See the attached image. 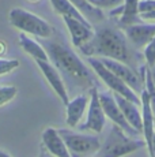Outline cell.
Here are the masks:
<instances>
[{"label": "cell", "mask_w": 155, "mask_h": 157, "mask_svg": "<svg viewBox=\"0 0 155 157\" xmlns=\"http://www.w3.org/2000/svg\"><path fill=\"white\" fill-rule=\"evenodd\" d=\"M41 43L48 57L55 64V68L64 75L68 83L80 90H90L91 87L97 86L91 71L67 45L53 40H41Z\"/></svg>", "instance_id": "6da1fadb"}, {"label": "cell", "mask_w": 155, "mask_h": 157, "mask_svg": "<svg viewBox=\"0 0 155 157\" xmlns=\"http://www.w3.org/2000/svg\"><path fill=\"white\" fill-rule=\"evenodd\" d=\"M79 49L87 57H106L125 64L131 60L127 37L118 28L109 25L98 28L94 32V37Z\"/></svg>", "instance_id": "7a4b0ae2"}, {"label": "cell", "mask_w": 155, "mask_h": 157, "mask_svg": "<svg viewBox=\"0 0 155 157\" xmlns=\"http://www.w3.org/2000/svg\"><path fill=\"white\" fill-rule=\"evenodd\" d=\"M147 147L144 140L132 138L117 126H113L109 135L97 152V157H123L139 149Z\"/></svg>", "instance_id": "3957f363"}, {"label": "cell", "mask_w": 155, "mask_h": 157, "mask_svg": "<svg viewBox=\"0 0 155 157\" xmlns=\"http://www.w3.org/2000/svg\"><path fill=\"white\" fill-rule=\"evenodd\" d=\"M10 23L14 28L22 30L25 33H30L40 38H49L53 34V28L44 21L42 18L29 13L23 8H14L10 13Z\"/></svg>", "instance_id": "277c9868"}, {"label": "cell", "mask_w": 155, "mask_h": 157, "mask_svg": "<svg viewBox=\"0 0 155 157\" xmlns=\"http://www.w3.org/2000/svg\"><path fill=\"white\" fill-rule=\"evenodd\" d=\"M64 141L71 157H83L86 155L97 153L101 147V142L97 135H87L74 132L71 130H57Z\"/></svg>", "instance_id": "5b68a950"}, {"label": "cell", "mask_w": 155, "mask_h": 157, "mask_svg": "<svg viewBox=\"0 0 155 157\" xmlns=\"http://www.w3.org/2000/svg\"><path fill=\"white\" fill-rule=\"evenodd\" d=\"M87 62L90 63V66L93 67L95 74L106 83V86H108L110 90H113V93L120 94L121 97L132 101L133 104L140 105V98L138 97V94H136L123 79H120V78L116 77L113 72H110L108 68L101 63V60L98 59V57H87Z\"/></svg>", "instance_id": "8992f818"}, {"label": "cell", "mask_w": 155, "mask_h": 157, "mask_svg": "<svg viewBox=\"0 0 155 157\" xmlns=\"http://www.w3.org/2000/svg\"><path fill=\"white\" fill-rule=\"evenodd\" d=\"M98 89L97 86L91 87L88 90V94H90V101L87 105V116H86V122L78 124V128L80 131H93L99 134L103 130L105 126V120L106 116L103 113V109L101 107L99 97H98Z\"/></svg>", "instance_id": "52a82bcc"}, {"label": "cell", "mask_w": 155, "mask_h": 157, "mask_svg": "<svg viewBox=\"0 0 155 157\" xmlns=\"http://www.w3.org/2000/svg\"><path fill=\"white\" fill-rule=\"evenodd\" d=\"M98 97H99L101 107H102L103 113H105L106 117H109L117 127H120L125 134H128L129 137L133 138V137H136V135H139V132L136 131L135 128L131 127L129 123L125 120L124 115H123V112H121L120 108H118L117 102H116L112 93H109V92L98 93Z\"/></svg>", "instance_id": "ba28073f"}, {"label": "cell", "mask_w": 155, "mask_h": 157, "mask_svg": "<svg viewBox=\"0 0 155 157\" xmlns=\"http://www.w3.org/2000/svg\"><path fill=\"white\" fill-rule=\"evenodd\" d=\"M99 60L110 72H113L116 77L123 79L135 93H142V90L144 89L143 87L144 82L142 81V78H140V75L138 72L135 70H132L128 64L117 62V60H113V59H106V57H101Z\"/></svg>", "instance_id": "9c48e42d"}, {"label": "cell", "mask_w": 155, "mask_h": 157, "mask_svg": "<svg viewBox=\"0 0 155 157\" xmlns=\"http://www.w3.org/2000/svg\"><path fill=\"white\" fill-rule=\"evenodd\" d=\"M123 33L136 48H144L155 36V23H135V25L124 26Z\"/></svg>", "instance_id": "30bf717a"}, {"label": "cell", "mask_w": 155, "mask_h": 157, "mask_svg": "<svg viewBox=\"0 0 155 157\" xmlns=\"http://www.w3.org/2000/svg\"><path fill=\"white\" fill-rule=\"evenodd\" d=\"M37 66L40 67L41 72L44 74V77L46 78L48 83L52 86V89L56 92V94L60 97V100L64 102L65 105L70 102V97H68V92L65 83L63 81L60 72L55 68V66H52L49 62H42V60H35Z\"/></svg>", "instance_id": "8fae6325"}, {"label": "cell", "mask_w": 155, "mask_h": 157, "mask_svg": "<svg viewBox=\"0 0 155 157\" xmlns=\"http://www.w3.org/2000/svg\"><path fill=\"white\" fill-rule=\"evenodd\" d=\"M63 19H64L65 26H67L68 32L71 34V41L76 48H80L82 45L87 44L94 37L93 26H87L85 23L79 22V21L68 17H63Z\"/></svg>", "instance_id": "7c38bea8"}, {"label": "cell", "mask_w": 155, "mask_h": 157, "mask_svg": "<svg viewBox=\"0 0 155 157\" xmlns=\"http://www.w3.org/2000/svg\"><path fill=\"white\" fill-rule=\"evenodd\" d=\"M140 105H142V123H143L142 134L144 135L147 149H150L151 140H153V135L155 132V120L150 105V96H148L146 89H143L142 93H140Z\"/></svg>", "instance_id": "4fadbf2b"}, {"label": "cell", "mask_w": 155, "mask_h": 157, "mask_svg": "<svg viewBox=\"0 0 155 157\" xmlns=\"http://www.w3.org/2000/svg\"><path fill=\"white\" fill-rule=\"evenodd\" d=\"M113 97H114V100H116V102H117L118 108H120L121 112H123L125 120L129 123V126L132 128H135L139 134H142V132H143L142 112L139 111L138 105L133 104L132 101L127 100V98L121 97L120 94H116V93L113 94Z\"/></svg>", "instance_id": "5bb4252c"}, {"label": "cell", "mask_w": 155, "mask_h": 157, "mask_svg": "<svg viewBox=\"0 0 155 157\" xmlns=\"http://www.w3.org/2000/svg\"><path fill=\"white\" fill-rule=\"evenodd\" d=\"M42 144L53 157H71L59 131L53 127H48L42 132Z\"/></svg>", "instance_id": "9a60e30c"}, {"label": "cell", "mask_w": 155, "mask_h": 157, "mask_svg": "<svg viewBox=\"0 0 155 157\" xmlns=\"http://www.w3.org/2000/svg\"><path fill=\"white\" fill-rule=\"evenodd\" d=\"M88 101H90V96L83 93V94L76 96L74 100H71L67 104V119H65V122L70 127H76L80 123L83 115L87 109Z\"/></svg>", "instance_id": "2e32d148"}, {"label": "cell", "mask_w": 155, "mask_h": 157, "mask_svg": "<svg viewBox=\"0 0 155 157\" xmlns=\"http://www.w3.org/2000/svg\"><path fill=\"white\" fill-rule=\"evenodd\" d=\"M138 4H139V0H124L123 14H121V17L117 19V23L120 28L143 22V21L140 19L139 13H138Z\"/></svg>", "instance_id": "e0dca14e"}, {"label": "cell", "mask_w": 155, "mask_h": 157, "mask_svg": "<svg viewBox=\"0 0 155 157\" xmlns=\"http://www.w3.org/2000/svg\"><path fill=\"white\" fill-rule=\"evenodd\" d=\"M50 3H52L53 8H55V11L57 14L63 15V17H68V18H72V19H76L87 26H91V23L88 22L68 0H50Z\"/></svg>", "instance_id": "ac0fdd59"}, {"label": "cell", "mask_w": 155, "mask_h": 157, "mask_svg": "<svg viewBox=\"0 0 155 157\" xmlns=\"http://www.w3.org/2000/svg\"><path fill=\"white\" fill-rule=\"evenodd\" d=\"M19 44H20V47L23 48V51H25L26 53H29V55H31L35 60H42V62H48V60H49V57H48L45 49L42 48V45L35 43L30 37H27L25 33H22V34L19 36Z\"/></svg>", "instance_id": "d6986e66"}, {"label": "cell", "mask_w": 155, "mask_h": 157, "mask_svg": "<svg viewBox=\"0 0 155 157\" xmlns=\"http://www.w3.org/2000/svg\"><path fill=\"white\" fill-rule=\"evenodd\" d=\"M68 2H70L87 21L93 19V21L99 22V21H103V18H105V14L102 13V10L94 7L93 4H90V3L87 2V0H68ZM88 22H90V21H88Z\"/></svg>", "instance_id": "ffe728a7"}, {"label": "cell", "mask_w": 155, "mask_h": 157, "mask_svg": "<svg viewBox=\"0 0 155 157\" xmlns=\"http://www.w3.org/2000/svg\"><path fill=\"white\" fill-rule=\"evenodd\" d=\"M90 4H93L94 7L99 8H116L120 7V6L124 4V0H87Z\"/></svg>", "instance_id": "44dd1931"}, {"label": "cell", "mask_w": 155, "mask_h": 157, "mask_svg": "<svg viewBox=\"0 0 155 157\" xmlns=\"http://www.w3.org/2000/svg\"><path fill=\"white\" fill-rule=\"evenodd\" d=\"M16 92L18 90L15 86H0V107L13 100Z\"/></svg>", "instance_id": "7402d4cb"}, {"label": "cell", "mask_w": 155, "mask_h": 157, "mask_svg": "<svg viewBox=\"0 0 155 157\" xmlns=\"http://www.w3.org/2000/svg\"><path fill=\"white\" fill-rule=\"evenodd\" d=\"M144 59L150 68H153L155 66V36L153 40L144 47Z\"/></svg>", "instance_id": "603a6c76"}, {"label": "cell", "mask_w": 155, "mask_h": 157, "mask_svg": "<svg viewBox=\"0 0 155 157\" xmlns=\"http://www.w3.org/2000/svg\"><path fill=\"white\" fill-rule=\"evenodd\" d=\"M18 66H19V62L16 59H0V75L13 71Z\"/></svg>", "instance_id": "cb8c5ba5"}, {"label": "cell", "mask_w": 155, "mask_h": 157, "mask_svg": "<svg viewBox=\"0 0 155 157\" xmlns=\"http://www.w3.org/2000/svg\"><path fill=\"white\" fill-rule=\"evenodd\" d=\"M155 10V0H139L138 4V13L140 14H147Z\"/></svg>", "instance_id": "d4e9b609"}, {"label": "cell", "mask_w": 155, "mask_h": 157, "mask_svg": "<svg viewBox=\"0 0 155 157\" xmlns=\"http://www.w3.org/2000/svg\"><path fill=\"white\" fill-rule=\"evenodd\" d=\"M139 17L143 22H153V21H155V10L151 11V13H147V14H140Z\"/></svg>", "instance_id": "484cf974"}, {"label": "cell", "mask_w": 155, "mask_h": 157, "mask_svg": "<svg viewBox=\"0 0 155 157\" xmlns=\"http://www.w3.org/2000/svg\"><path fill=\"white\" fill-rule=\"evenodd\" d=\"M148 152H150L151 157H155V132L153 135V140H151V146H150V149H148Z\"/></svg>", "instance_id": "4316f807"}, {"label": "cell", "mask_w": 155, "mask_h": 157, "mask_svg": "<svg viewBox=\"0 0 155 157\" xmlns=\"http://www.w3.org/2000/svg\"><path fill=\"white\" fill-rule=\"evenodd\" d=\"M150 71H151V77H153V82H154V85H155V66L153 68H150Z\"/></svg>", "instance_id": "83f0119b"}, {"label": "cell", "mask_w": 155, "mask_h": 157, "mask_svg": "<svg viewBox=\"0 0 155 157\" xmlns=\"http://www.w3.org/2000/svg\"><path fill=\"white\" fill-rule=\"evenodd\" d=\"M0 157H11V156L7 155L5 152H3V150H0Z\"/></svg>", "instance_id": "f1b7e54d"}, {"label": "cell", "mask_w": 155, "mask_h": 157, "mask_svg": "<svg viewBox=\"0 0 155 157\" xmlns=\"http://www.w3.org/2000/svg\"><path fill=\"white\" fill-rule=\"evenodd\" d=\"M38 157H49V156L46 155V152H45V150H42V152L40 153V156H38Z\"/></svg>", "instance_id": "f546056e"}]
</instances>
